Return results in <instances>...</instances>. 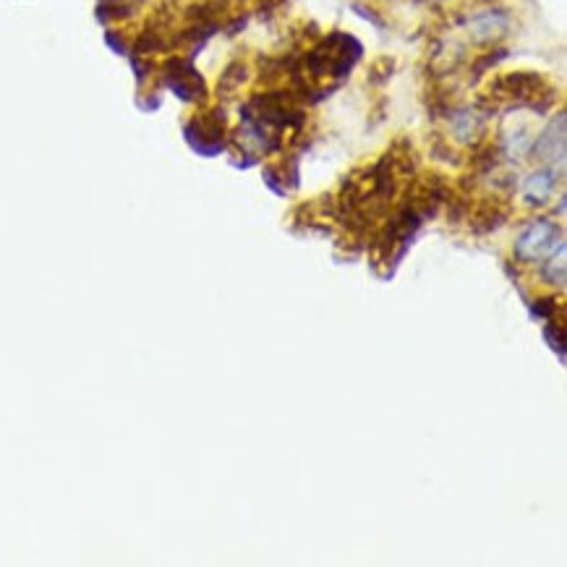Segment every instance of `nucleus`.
I'll use <instances>...</instances> for the list:
<instances>
[{"instance_id": "f257e3e1", "label": "nucleus", "mask_w": 567, "mask_h": 567, "mask_svg": "<svg viewBox=\"0 0 567 567\" xmlns=\"http://www.w3.org/2000/svg\"><path fill=\"white\" fill-rule=\"evenodd\" d=\"M486 100L500 110L502 105L547 113L557 102V89L536 71H513V74L494 76L486 87Z\"/></svg>"}, {"instance_id": "f03ea898", "label": "nucleus", "mask_w": 567, "mask_h": 567, "mask_svg": "<svg viewBox=\"0 0 567 567\" xmlns=\"http://www.w3.org/2000/svg\"><path fill=\"white\" fill-rule=\"evenodd\" d=\"M358 58H361V42L351 34L332 32L306 53L301 68L314 81L345 79L358 63Z\"/></svg>"}, {"instance_id": "7ed1b4c3", "label": "nucleus", "mask_w": 567, "mask_h": 567, "mask_svg": "<svg viewBox=\"0 0 567 567\" xmlns=\"http://www.w3.org/2000/svg\"><path fill=\"white\" fill-rule=\"evenodd\" d=\"M562 243V230L554 220L539 217L534 223H528L520 230L518 241H515V259L518 262H544L557 246Z\"/></svg>"}, {"instance_id": "20e7f679", "label": "nucleus", "mask_w": 567, "mask_h": 567, "mask_svg": "<svg viewBox=\"0 0 567 567\" xmlns=\"http://www.w3.org/2000/svg\"><path fill=\"white\" fill-rule=\"evenodd\" d=\"M567 155V115L565 110L554 115L539 136L531 142L528 157L547 168H562Z\"/></svg>"}, {"instance_id": "39448f33", "label": "nucleus", "mask_w": 567, "mask_h": 567, "mask_svg": "<svg viewBox=\"0 0 567 567\" xmlns=\"http://www.w3.org/2000/svg\"><path fill=\"white\" fill-rule=\"evenodd\" d=\"M513 29V19L507 11L502 8H489V11H481V14L471 16L466 24L468 40L479 48H497L507 34Z\"/></svg>"}, {"instance_id": "423d86ee", "label": "nucleus", "mask_w": 567, "mask_h": 567, "mask_svg": "<svg viewBox=\"0 0 567 567\" xmlns=\"http://www.w3.org/2000/svg\"><path fill=\"white\" fill-rule=\"evenodd\" d=\"M189 139L199 136L196 147L202 152H215V149L223 147L225 134H228V121H225V113L220 108L215 110H204V113H196L194 121L189 123Z\"/></svg>"}, {"instance_id": "0eeeda50", "label": "nucleus", "mask_w": 567, "mask_h": 567, "mask_svg": "<svg viewBox=\"0 0 567 567\" xmlns=\"http://www.w3.org/2000/svg\"><path fill=\"white\" fill-rule=\"evenodd\" d=\"M165 76H168V84L181 100L202 102L204 97H207V84H204L202 74H199L189 61H181V58L168 61Z\"/></svg>"}, {"instance_id": "6e6552de", "label": "nucleus", "mask_w": 567, "mask_h": 567, "mask_svg": "<svg viewBox=\"0 0 567 567\" xmlns=\"http://www.w3.org/2000/svg\"><path fill=\"white\" fill-rule=\"evenodd\" d=\"M486 118L489 115L473 105V108H453L447 113V131L453 134V139L458 144H479L484 139L486 131Z\"/></svg>"}, {"instance_id": "1a4fd4ad", "label": "nucleus", "mask_w": 567, "mask_h": 567, "mask_svg": "<svg viewBox=\"0 0 567 567\" xmlns=\"http://www.w3.org/2000/svg\"><path fill=\"white\" fill-rule=\"evenodd\" d=\"M560 176L562 168H547V165H541V168L534 170V173L523 181V186H520L523 202H526L528 207H544V204L552 202L554 191L560 186Z\"/></svg>"}, {"instance_id": "9d476101", "label": "nucleus", "mask_w": 567, "mask_h": 567, "mask_svg": "<svg viewBox=\"0 0 567 567\" xmlns=\"http://www.w3.org/2000/svg\"><path fill=\"white\" fill-rule=\"evenodd\" d=\"M510 217V207L500 199H489V202H481L473 212H468V220H471V230L486 236V233H494L500 225L507 223Z\"/></svg>"}, {"instance_id": "9b49d317", "label": "nucleus", "mask_w": 567, "mask_h": 567, "mask_svg": "<svg viewBox=\"0 0 567 567\" xmlns=\"http://www.w3.org/2000/svg\"><path fill=\"white\" fill-rule=\"evenodd\" d=\"M251 79V68L246 61H230L225 71L217 79V95L220 97H236L241 87H246Z\"/></svg>"}, {"instance_id": "f8f14e48", "label": "nucleus", "mask_w": 567, "mask_h": 567, "mask_svg": "<svg viewBox=\"0 0 567 567\" xmlns=\"http://www.w3.org/2000/svg\"><path fill=\"white\" fill-rule=\"evenodd\" d=\"M567 246L565 241L557 246V249L544 259V267H541V277H544V283L547 285H557V288H565V280H567Z\"/></svg>"}, {"instance_id": "ddd939ff", "label": "nucleus", "mask_w": 567, "mask_h": 567, "mask_svg": "<svg viewBox=\"0 0 567 567\" xmlns=\"http://www.w3.org/2000/svg\"><path fill=\"white\" fill-rule=\"evenodd\" d=\"M392 71H395V61H392V58H377V61L369 66L366 79H369V84H374V87H382V84L390 81Z\"/></svg>"}, {"instance_id": "4468645a", "label": "nucleus", "mask_w": 567, "mask_h": 567, "mask_svg": "<svg viewBox=\"0 0 567 567\" xmlns=\"http://www.w3.org/2000/svg\"><path fill=\"white\" fill-rule=\"evenodd\" d=\"M507 58V50H502V48H497V50H489V53H484V55H479L476 61H473V66H471V74L473 76H481V74H486L489 68H494L497 63H502Z\"/></svg>"}, {"instance_id": "2eb2a0df", "label": "nucleus", "mask_w": 567, "mask_h": 567, "mask_svg": "<svg viewBox=\"0 0 567 567\" xmlns=\"http://www.w3.org/2000/svg\"><path fill=\"white\" fill-rule=\"evenodd\" d=\"M429 152H432V157H437V160H442V162H453V165H458L460 162L458 152H455V149L450 147V142L442 139L439 134L432 136V147H429Z\"/></svg>"}, {"instance_id": "dca6fc26", "label": "nucleus", "mask_w": 567, "mask_h": 567, "mask_svg": "<svg viewBox=\"0 0 567 567\" xmlns=\"http://www.w3.org/2000/svg\"><path fill=\"white\" fill-rule=\"evenodd\" d=\"M554 311H557V301L554 298H539L534 304L536 317H554Z\"/></svg>"}, {"instance_id": "f3484780", "label": "nucleus", "mask_w": 567, "mask_h": 567, "mask_svg": "<svg viewBox=\"0 0 567 567\" xmlns=\"http://www.w3.org/2000/svg\"><path fill=\"white\" fill-rule=\"evenodd\" d=\"M288 0H259V14H264V16H270V14H275L277 8H283Z\"/></svg>"}, {"instance_id": "a211bd4d", "label": "nucleus", "mask_w": 567, "mask_h": 567, "mask_svg": "<svg viewBox=\"0 0 567 567\" xmlns=\"http://www.w3.org/2000/svg\"><path fill=\"white\" fill-rule=\"evenodd\" d=\"M277 170H280V176H283V191H285V189H288V186H285V165H283V162L277 165ZM288 173H291V183H293V186H296V178H298L296 160H293V165H291V170H288Z\"/></svg>"}, {"instance_id": "6ab92c4d", "label": "nucleus", "mask_w": 567, "mask_h": 567, "mask_svg": "<svg viewBox=\"0 0 567 567\" xmlns=\"http://www.w3.org/2000/svg\"><path fill=\"white\" fill-rule=\"evenodd\" d=\"M484 3H492V0H484Z\"/></svg>"}, {"instance_id": "aec40b11", "label": "nucleus", "mask_w": 567, "mask_h": 567, "mask_svg": "<svg viewBox=\"0 0 567 567\" xmlns=\"http://www.w3.org/2000/svg\"><path fill=\"white\" fill-rule=\"evenodd\" d=\"M439 3H447V0H439Z\"/></svg>"}]
</instances>
